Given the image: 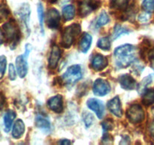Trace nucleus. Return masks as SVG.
I'll list each match as a JSON object with an SVG mask.
<instances>
[{
  "mask_svg": "<svg viewBox=\"0 0 154 145\" xmlns=\"http://www.w3.org/2000/svg\"><path fill=\"white\" fill-rule=\"evenodd\" d=\"M137 49L130 44H125L116 48L114 51L116 65L119 68H125L136 60Z\"/></svg>",
  "mask_w": 154,
  "mask_h": 145,
  "instance_id": "1",
  "label": "nucleus"
},
{
  "mask_svg": "<svg viewBox=\"0 0 154 145\" xmlns=\"http://www.w3.org/2000/svg\"><path fill=\"white\" fill-rule=\"evenodd\" d=\"M81 31L80 25L78 23H72L66 26L62 33L61 44L64 48H68L72 45L76 36Z\"/></svg>",
  "mask_w": 154,
  "mask_h": 145,
  "instance_id": "2",
  "label": "nucleus"
},
{
  "mask_svg": "<svg viewBox=\"0 0 154 145\" xmlns=\"http://www.w3.org/2000/svg\"><path fill=\"white\" fill-rule=\"evenodd\" d=\"M82 76V68L80 65L76 64L69 66L66 72L62 75L61 79L64 84L71 85L75 84L77 81H79Z\"/></svg>",
  "mask_w": 154,
  "mask_h": 145,
  "instance_id": "3",
  "label": "nucleus"
},
{
  "mask_svg": "<svg viewBox=\"0 0 154 145\" xmlns=\"http://www.w3.org/2000/svg\"><path fill=\"white\" fill-rule=\"evenodd\" d=\"M2 29H3L4 38H5L8 42L14 44L18 41L19 30L14 21L11 20L8 23H5L2 26Z\"/></svg>",
  "mask_w": 154,
  "mask_h": 145,
  "instance_id": "4",
  "label": "nucleus"
},
{
  "mask_svg": "<svg viewBox=\"0 0 154 145\" xmlns=\"http://www.w3.org/2000/svg\"><path fill=\"white\" fill-rule=\"evenodd\" d=\"M31 51L30 45H26V51L22 55L17 56L16 58V67H17V73L20 78H23L26 76L28 72V63L27 57Z\"/></svg>",
  "mask_w": 154,
  "mask_h": 145,
  "instance_id": "5",
  "label": "nucleus"
},
{
  "mask_svg": "<svg viewBox=\"0 0 154 145\" xmlns=\"http://www.w3.org/2000/svg\"><path fill=\"white\" fill-rule=\"evenodd\" d=\"M144 111L139 104H133L127 110V117L131 122L137 124L144 119Z\"/></svg>",
  "mask_w": 154,
  "mask_h": 145,
  "instance_id": "6",
  "label": "nucleus"
},
{
  "mask_svg": "<svg viewBox=\"0 0 154 145\" xmlns=\"http://www.w3.org/2000/svg\"><path fill=\"white\" fill-rule=\"evenodd\" d=\"M110 85L106 80L103 79H97L93 85V92L96 96H105L110 91Z\"/></svg>",
  "mask_w": 154,
  "mask_h": 145,
  "instance_id": "7",
  "label": "nucleus"
},
{
  "mask_svg": "<svg viewBox=\"0 0 154 145\" xmlns=\"http://www.w3.org/2000/svg\"><path fill=\"white\" fill-rule=\"evenodd\" d=\"M87 106L90 110H91L96 113L99 119L103 118L105 111L103 101L97 98H90L87 101Z\"/></svg>",
  "mask_w": 154,
  "mask_h": 145,
  "instance_id": "8",
  "label": "nucleus"
},
{
  "mask_svg": "<svg viewBox=\"0 0 154 145\" xmlns=\"http://www.w3.org/2000/svg\"><path fill=\"white\" fill-rule=\"evenodd\" d=\"M60 15L59 11L55 8H51L48 11L46 17L47 25L49 28L56 29L60 24Z\"/></svg>",
  "mask_w": 154,
  "mask_h": 145,
  "instance_id": "9",
  "label": "nucleus"
},
{
  "mask_svg": "<svg viewBox=\"0 0 154 145\" xmlns=\"http://www.w3.org/2000/svg\"><path fill=\"white\" fill-rule=\"evenodd\" d=\"M108 110L117 117H121L122 115V106H121L120 99L118 96H116L113 98L109 100L107 103Z\"/></svg>",
  "mask_w": 154,
  "mask_h": 145,
  "instance_id": "10",
  "label": "nucleus"
},
{
  "mask_svg": "<svg viewBox=\"0 0 154 145\" xmlns=\"http://www.w3.org/2000/svg\"><path fill=\"white\" fill-rule=\"evenodd\" d=\"M121 87L125 90H133L137 88V84L135 79L129 74H123L119 78Z\"/></svg>",
  "mask_w": 154,
  "mask_h": 145,
  "instance_id": "11",
  "label": "nucleus"
},
{
  "mask_svg": "<svg viewBox=\"0 0 154 145\" xmlns=\"http://www.w3.org/2000/svg\"><path fill=\"white\" fill-rule=\"evenodd\" d=\"M48 108L55 113H60L63 111V98L61 95H56L48 99L47 102Z\"/></svg>",
  "mask_w": 154,
  "mask_h": 145,
  "instance_id": "12",
  "label": "nucleus"
},
{
  "mask_svg": "<svg viewBox=\"0 0 154 145\" xmlns=\"http://www.w3.org/2000/svg\"><path fill=\"white\" fill-rule=\"evenodd\" d=\"M97 8L96 2L89 1V0H83L79 4V13L82 17H85L91 14L94 9Z\"/></svg>",
  "mask_w": 154,
  "mask_h": 145,
  "instance_id": "13",
  "label": "nucleus"
},
{
  "mask_svg": "<svg viewBox=\"0 0 154 145\" xmlns=\"http://www.w3.org/2000/svg\"><path fill=\"white\" fill-rule=\"evenodd\" d=\"M61 56V50L57 45L52 47L50 52L49 58H48V66L51 69H55L57 67L58 62Z\"/></svg>",
  "mask_w": 154,
  "mask_h": 145,
  "instance_id": "14",
  "label": "nucleus"
},
{
  "mask_svg": "<svg viewBox=\"0 0 154 145\" xmlns=\"http://www.w3.org/2000/svg\"><path fill=\"white\" fill-rule=\"evenodd\" d=\"M108 64V60L105 56L97 54L91 60V67L96 71H100L104 69Z\"/></svg>",
  "mask_w": 154,
  "mask_h": 145,
  "instance_id": "15",
  "label": "nucleus"
},
{
  "mask_svg": "<svg viewBox=\"0 0 154 145\" xmlns=\"http://www.w3.org/2000/svg\"><path fill=\"white\" fill-rule=\"evenodd\" d=\"M17 15L22 20L23 24L26 26V31H29V14H30V9H29V5L28 4L25 3L20 7L17 12Z\"/></svg>",
  "mask_w": 154,
  "mask_h": 145,
  "instance_id": "16",
  "label": "nucleus"
},
{
  "mask_svg": "<svg viewBox=\"0 0 154 145\" xmlns=\"http://www.w3.org/2000/svg\"><path fill=\"white\" fill-rule=\"evenodd\" d=\"M35 125L45 133H49L51 131V123L49 120L42 115H38L35 117Z\"/></svg>",
  "mask_w": 154,
  "mask_h": 145,
  "instance_id": "17",
  "label": "nucleus"
},
{
  "mask_svg": "<svg viewBox=\"0 0 154 145\" xmlns=\"http://www.w3.org/2000/svg\"><path fill=\"white\" fill-rule=\"evenodd\" d=\"M92 42V37L90 34L85 32L79 42V49L82 53H86L89 50Z\"/></svg>",
  "mask_w": 154,
  "mask_h": 145,
  "instance_id": "18",
  "label": "nucleus"
},
{
  "mask_svg": "<svg viewBox=\"0 0 154 145\" xmlns=\"http://www.w3.org/2000/svg\"><path fill=\"white\" fill-rule=\"evenodd\" d=\"M25 131V125L21 119H17L12 128V136L16 139L22 137Z\"/></svg>",
  "mask_w": 154,
  "mask_h": 145,
  "instance_id": "19",
  "label": "nucleus"
},
{
  "mask_svg": "<svg viewBox=\"0 0 154 145\" xmlns=\"http://www.w3.org/2000/svg\"><path fill=\"white\" fill-rule=\"evenodd\" d=\"M16 113L13 110H8L4 116V125H5V131L6 132L11 130L13 121L15 119Z\"/></svg>",
  "mask_w": 154,
  "mask_h": 145,
  "instance_id": "20",
  "label": "nucleus"
},
{
  "mask_svg": "<svg viewBox=\"0 0 154 145\" xmlns=\"http://www.w3.org/2000/svg\"><path fill=\"white\" fill-rule=\"evenodd\" d=\"M62 14H63V17L66 21H69L73 19L74 16H75V8L73 5H66L62 9Z\"/></svg>",
  "mask_w": 154,
  "mask_h": 145,
  "instance_id": "21",
  "label": "nucleus"
},
{
  "mask_svg": "<svg viewBox=\"0 0 154 145\" xmlns=\"http://www.w3.org/2000/svg\"><path fill=\"white\" fill-rule=\"evenodd\" d=\"M142 102L146 106H149L154 103V89L146 90L143 93Z\"/></svg>",
  "mask_w": 154,
  "mask_h": 145,
  "instance_id": "22",
  "label": "nucleus"
},
{
  "mask_svg": "<svg viewBox=\"0 0 154 145\" xmlns=\"http://www.w3.org/2000/svg\"><path fill=\"white\" fill-rule=\"evenodd\" d=\"M152 75L150 74L149 76H146L143 79V80L139 83V85H137V91L139 92V94H143L145 91L146 90V87L148 86V85L152 82Z\"/></svg>",
  "mask_w": 154,
  "mask_h": 145,
  "instance_id": "23",
  "label": "nucleus"
},
{
  "mask_svg": "<svg viewBox=\"0 0 154 145\" xmlns=\"http://www.w3.org/2000/svg\"><path fill=\"white\" fill-rule=\"evenodd\" d=\"M109 21V17L108 14H106V11H102L100 14H99L98 17H97V20H96L95 26L97 28H100L101 26H104V25L107 24Z\"/></svg>",
  "mask_w": 154,
  "mask_h": 145,
  "instance_id": "24",
  "label": "nucleus"
},
{
  "mask_svg": "<svg viewBox=\"0 0 154 145\" xmlns=\"http://www.w3.org/2000/svg\"><path fill=\"white\" fill-rule=\"evenodd\" d=\"M128 5V0H110V5L114 9L125 10Z\"/></svg>",
  "mask_w": 154,
  "mask_h": 145,
  "instance_id": "25",
  "label": "nucleus"
},
{
  "mask_svg": "<svg viewBox=\"0 0 154 145\" xmlns=\"http://www.w3.org/2000/svg\"><path fill=\"white\" fill-rule=\"evenodd\" d=\"M128 33H129V31L127 30L126 28L123 27V26H122L119 24L116 25L113 29V32H112V39H116L117 38H119V36L123 35V34Z\"/></svg>",
  "mask_w": 154,
  "mask_h": 145,
  "instance_id": "26",
  "label": "nucleus"
},
{
  "mask_svg": "<svg viewBox=\"0 0 154 145\" xmlns=\"http://www.w3.org/2000/svg\"><path fill=\"white\" fill-rule=\"evenodd\" d=\"M97 47L104 51L109 50L111 47L110 40L108 37H102L97 42Z\"/></svg>",
  "mask_w": 154,
  "mask_h": 145,
  "instance_id": "27",
  "label": "nucleus"
},
{
  "mask_svg": "<svg viewBox=\"0 0 154 145\" xmlns=\"http://www.w3.org/2000/svg\"><path fill=\"white\" fill-rule=\"evenodd\" d=\"M37 11H38V21H39L41 30H42V32H44V8L41 2H39V3L38 4V6H37Z\"/></svg>",
  "mask_w": 154,
  "mask_h": 145,
  "instance_id": "28",
  "label": "nucleus"
},
{
  "mask_svg": "<svg viewBox=\"0 0 154 145\" xmlns=\"http://www.w3.org/2000/svg\"><path fill=\"white\" fill-rule=\"evenodd\" d=\"M142 8L146 12L151 13L154 11V0H143Z\"/></svg>",
  "mask_w": 154,
  "mask_h": 145,
  "instance_id": "29",
  "label": "nucleus"
},
{
  "mask_svg": "<svg viewBox=\"0 0 154 145\" xmlns=\"http://www.w3.org/2000/svg\"><path fill=\"white\" fill-rule=\"evenodd\" d=\"M82 119H83L85 127L88 128L89 126H91V125L94 122V116L91 113L85 111L82 113Z\"/></svg>",
  "mask_w": 154,
  "mask_h": 145,
  "instance_id": "30",
  "label": "nucleus"
},
{
  "mask_svg": "<svg viewBox=\"0 0 154 145\" xmlns=\"http://www.w3.org/2000/svg\"><path fill=\"white\" fill-rule=\"evenodd\" d=\"M7 59L5 55H0V79L5 75L6 70Z\"/></svg>",
  "mask_w": 154,
  "mask_h": 145,
  "instance_id": "31",
  "label": "nucleus"
},
{
  "mask_svg": "<svg viewBox=\"0 0 154 145\" xmlns=\"http://www.w3.org/2000/svg\"><path fill=\"white\" fill-rule=\"evenodd\" d=\"M9 15V11L4 5H0V21L8 18Z\"/></svg>",
  "mask_w": 154,
  "mask_h": 145,
  "instance_id": "32",
  "label": "nucleus"
},
{
  "mask_svg": "<svg viewBox=\"0 0 154 145\" xmlns=\"http://www.w3.org/2000/svg\"><path fill=\"white\" fill-rule=\"evenodd\" d=\"M101 125L104 131H108L113 128V122L111 119H106V120L103 121L101 123Z\"/></svg>",
  "mask_w": 154,
  "mask_h": 145,
  "instance_id": "33",
  "label": "nucleus"
},
{
  "mask_svg": "<svg viewBox=\"0 0 154 145\" xmlns=\"http://www.w3.org/2000/svg\"><path fill=\"white\" fill-rule=\"evenodd\" d=\"M8 72H9V73H8L9 79H11V80H14V79H16V77H17V72H16L15 68H14V65H13L12 63H11V64L9 65Z\"/></svg>",
  "mask_w": 154,
  "mask_h": 145,
  "instance_id": "34",
  "label": "nucleus"
},
{
  "mask_svg": "<svg viewBox=\"0 0 154 145\" xmlns=\"http://www.w3.org/2000/svg\"><path fill=\"white\" fill-rule=\"evenodd\" d=\"M147 57L149 63H150L151 67L154 69V48H152V49H150L148 51Z\"/></svg>",
  "mask_w": 154,
  "mask_h": 145,
  "instance_id": "35",
  "label": "nucleus"
},
{
  "mask_svg": "<svg viewBox=\"0 0 154 145\" xmlns=\"http://www.w3.org/2000/svg\"><path fill=\"white\" fill-rule=\"evenodd\" d=\"M149 17H150V15H149V13L145 12V13H143V14H140V15L139 16L138 19L140 22H146V21H148V20L149 19Z\"/></svg>",
  "mask_w": 154,
  "mask_h": 145,
  "instance_id": "36",
  "label": "nucleus"
},
{
  "mask_svg": "<svg viewBox=\"0 0 154 145\" xmlns=\"http://www.w3.org/2000/svg\"><path fill=\"white\" fill-rule=\"evenodd\" d=\"M5 103V96L3 95L2 93L0 92V110H2L3 109Z\"/></svg>",
  "mask_w": 154,
  "mask_h": 145,
  "instance_id": "37",
  "label": "nucleus"
},
{
  "mask_svg": "<svg viewBox=\"0 0 154 145\" xmlns=\"http://www.w3.org/2000/svg\"><path fill=\"white\" fill-rule=\"evenodd\" d=\"M149 134H150L151 137L154 139V121H152V122H151L150 125H149Z\"/></svg>",
  "mask_w": 154,
  "mask_h": 145,
  "instance_id": "38",
  "label": "nucleus"
},
{
  "mask_svg": "<svg viewBox=\"0 0 154 145\" xmlns=\"http://www.w3.org/2000/svg\"><path fill=\"white\" fill-rule=\"evenodd\" d=\"M58 143H60V144H69V143H71V142L69 141V140H68L67 139H62V140H60Z\"/></svg>",
  "mask_w": 154,
  "mask_h": 145,
  "instance_id": "39",
  "label": "nucleus"
},
{
  "mask_svg": "<svg viewBox=\"0 0 154 145\" xmlns=\"http://www.w3.org/2000/svg\"><path fill=\"white\" fill-rule=\"evenodd\" d=\"M3 40H4V35L3 33H2V30L0 29V45L3 43Z\"/></svg>",
  "mask_w": 154,
  "mask_h": 145,
  "instance_id": "40",
  "label": "nucleus"
}]
</instances>
